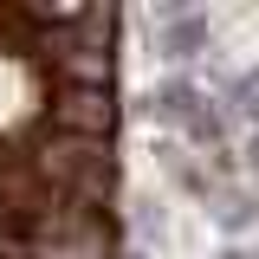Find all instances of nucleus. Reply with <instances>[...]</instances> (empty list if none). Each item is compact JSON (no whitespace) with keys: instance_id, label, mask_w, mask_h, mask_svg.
<instances>
[{"instance_id":"1","label":"nucleus","mask_w":259,"mask_h":259,"mask_svg":"<svg viewBox=\"0 0 259 259\" xmlns=\"http://www.w3.org/2000/svg\"><path fill=\"white\" fill-rule=\"evenodd\" d=\"M253 168H259V143H253Z\"/></svg>"}]
</instances>
